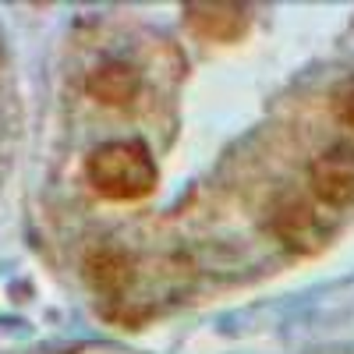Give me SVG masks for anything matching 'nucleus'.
<instances>
[{
    "label": "nucleus",
    "mask_w": 354,
    "mask_h": 354,
    "mask_svg": "<svg viewBox=\"0 0 354 354\" xmlns=\"http://www.w3.org/2000/svg\"><path fill=\"white\" fill-rule=\"evenodd\" d=\"M88 185L110 202H135L156 188V163L142 142H103L85 163Z\"/></svg>",
    "instance_id": "obj_1"
},
{
    "label": "nucleus",
    "mask_w": 354,
    "mask_h": 354,
    "mask_svg": "<svg viewBox=\"0 0 354 354\" xmlns=\"http://www.w3.org/2000/svg\"><path fill=\"white\" fill-rule=\"evenodd\" d=\"M308 185L319 202L326 205H351L354 202V145H333L312 167H308Z\"/></svg>",
    "instance_id": "obj_2"
},
{
    "label": "nucleus",
    "mask_w": 354,
    "mask_h": 354,
    "mask_svg": "<svg viewBox=\"0 0 354 354\" xmlns=\"http://www.w3.org/2000/svg\"><path fill=\"white\" fill-rule=\"evenodd\" d=\"M188 21L198 36L216 39V43L238 39L248 28L245 8H234V4H188Z\"/></svg>",
    "instance_id": "obj_3"
},
{
    "label": "nucleus",
    "mask_w": 354,
    "mask_h": 354,
    "mask_svg": "<svg viewBox=\"0 0 354 354\" xmlns=\"http://www.w3.org/2000/svg\"><path fill=\"white\" fill-rule=\"evenodd\" d=\"M138 71L121 61H106L88 75V96L106 103V106H124L138 96Z\"/></svg>",
    "instance_id": "obj_4"
},
{
    "label": "nucleus",
    "mask_w": 354,
    "mask_h": 354,
    "mask_svg": "<svg viewBox=\"0 0 354 354\" xmlns=\"http://www.w3.org/2000/svg\"><path fill=\"white\" fill-rule=\"evenodd\" d=\"M85 277L100 294H121L131 280V262L117 248H100L85 259Z\"/></svg>",
    "instance_id": "obj_5"
},
{
    "label": "nucleus",
    "mask_w": 354,
    "mask_h": 354,
    "mask_svg": "<svg viewBox=\"0 0 354 354\" xmlns=\"http://www.w3.org/2000/svg\"><path fill=\"white\" fill-rule=\"evenodd\" d=\"M333 117L340 124L354 128V82H347L344 88H337V96H333Z\"/></svg>",
    "instance_id": "obj_6"
}]
</instances>
